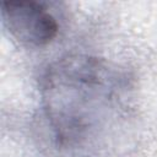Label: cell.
I'll return each mask as SVG.
<instances>
[{"mask_svg":"<svg viewBox=\"0 0 157 157\" xmlns=\"http://www.w3.org/2000/svg\"><path fill=\"white\" fill-rule=\"evenodd\" d=\"M34 117L40 157H109L135 118V85L128 71L94 55L67 54L38 80Z\"/></svg>","mask_w":157,"mask_h":157,"instance_id":"6da1fadb","label":"cell"},{"mask_svg":"<svg viewBox=\"0 0 157 157\" xmlns=\"http://www.w3.org/2000/svg\"><path fill=\"white\" fill-rule=\"evenodd\" d=\"M1 17L11 37L20 44L38 48L50 43L59 32V22L44 4L5 1Z\"/></svg>","mask_w":157,"mask_h":157,"instance_id":"7a4b0ae2","label":"cell"}]
</instances>
